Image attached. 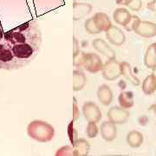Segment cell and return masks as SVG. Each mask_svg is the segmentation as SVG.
<instances>
[{
    "instance_id": "obj_1",
    "label": "cell",
    "mask_w": 156,
    "mask_h": 156,
    "mask_svg": "<svg viewBox=\"0 0 156 156\" xmlns=\"http://www.w3.org/2000/svg\"><path fill=\"white\" fill-rule=\"evenodd\" d=\"M42 34L34 21L22 23L0 39V69L14 70L26 66L37 56Z\"/></svg>"
},
{
    "instance_id": "obj_2",
    "label": "cell",
    "mask_w": 156,
    "mask_h": 156,
    "mask_svg": "<svg viewBox=\"0 0 156 156\" xmlns=\"http://www.w3.org/2000/svg\"><path fill=\"white\" fill-rule=\"evenodd\" d=\"M27 133L31 139L37 141L49 142L54 138L55 128L50 123L40 120H35L28 125Z\"/></svg>"
},
{
    "instance_id": "obj_3",
    "label": "cell",
    "mask_w": 156,
    "mask_h": 156,
    "mask_svg": "<svg viewBox=\"0 0 156 156\" xmlns=\"http://www.w3.org/2000/svg\"><path fill=\"white\" fill-rule=\"evenodd\" d=\"M102 76L107 81H115L122 76L121 62L115 59H108L104 64L101 69Z\"/></svg>"
},
{
    "instance_id": "obj_4",
    "label": "cell",
    "mask_w": 156,
    "mask_h": 156,
    "mask_svg": "<svg viewBox=\"0 0 156 156\" xmlns=\"http://www.w3.org/2000/svg\"><path fill=\"white\" fill-rule=\"evenodd\" d=\"M107 116L108 119L113 123L116 125H122L127 122V121L129 119L130 113L122 107L113 106L108 109Z\"/></svg>"
},
{
    "instance_id": "obj_5",
    "label": "cell",
    "mask_w": 156,
    "mask_h": 156,
    "mask_svg": "<svg viewBox=\"0 0 156 156\" xmlns=\"http://www.w3.org/2000/svg\"><path fill=\"white\" fill-rule=\"evenodd\" d=\"M83 115L87 122H99L102 117L100 108L93 101H86L83 106Z\"/></svg>"
},
{
    "instance_id": "obj_6",
    "label": "cell",
    "mask_w": 156,
    "mask_h": 156,
    "mask_svg": "<svg viewBox=\"0 0 156 156\" xmlns=\"http://www.w3.org/2000/svg\"><path fill=\"white\" fill-rule=\"evenodd\" d=\"M103 63L101 57L95 53H86L84 60L83 68L88 72L95 74L102 69Z\"/></svg>"
},
{
    "instance_id": "obj_7",
    "label": "cell",
    "mask_w": 156,
    "mask_h": 156,
    "mask_svg": "<svg viewBox=\"0 0 156 156\" xmlns=\"http://www.w3.org/2000/svg\"><path fill=\"white\" fill-rule=\"evenodd\" d=\"M106 38L108 41L115 46H121L125 43L126 37L123 31L117 26L111 25L110 28H108L105 31Z\"/></svg>"
},
{
    "instance_id": "obj_8",
    "label": "cell",
    "mask_w": 156,
    "mask_h": 156,
    "mask_svg": "<svg viewBox=\"0 0 156 156\" xmlns=\"http://www.w3.org/2000/svg\"><path fill=\"white\" fill-rule=\"evenodd\" d=\"M134 31L142 37H154L156 36V23L149 21H140Z\"/></svg>"
},
{
    "instance_id": "obj_9",
    "label": "cell",
    "mask_w": 156,
    "mask_h": 156,
    "mask_svg": "<svg viewBox=\"0 0 156 156\" xmlns=\"http://www.w3.org/2000/svg\"><path fill=\"white\" fill-rule=\"evenodd\" d=\"M92 46L96 51L108 57V59H115V51L101 38H95L92 41Z\"/></svg>"
},
{
    "instance_id": "obj_10",
    "label": "cell",
    "mask_w": 156,
    "mask_h": 156,
    "mask_svg": "<svg viewBox=\"0 0 156 156\" xmlns=\"http://www.w3.org/2000/svg\"><path fill=\"white\" fill-rule=\"evenodd\" d=\"M100 132L102 139L105 140L106 141H112L116 138V124L113 123L109 120L104 121L101 124Z\"/></svg>"
},
{
    "instance_id": "obj_11",
    "label": "cell",
    "mask_w": 156,
    "mask_h": 156,
    "mask_svg": "<svg viewBox=\"0 0 156 156\" xmlns=\"http://www.w3.org/2000/svg\"><path fill=\"white\" fill-rule=\"evenodd\" d=\"M97 98L101 103L104 106H108L111 104L114 99V95L111 89L107 84H101L97 89Z\"/></svg>"
},
{
    "instance_id": "obj_12",
    "label": "cell",
    "mask_w": 156,
    "mask_h": 156,
    "mask_svg": "<svg viewBox=\"0 0 156 156\" xmlns=\"http://www.w3.org/2000/svg\"><path fill=\"white\" fill-rule=\"evenodd\" d=\"M92 11V5L88 3H74L73 4V19L75 21L81 20L89 15Z\"/></svg>"
},
{
    "instance_id": "obj_13",
    "label": "cell",
    "mask_w": 156,
    "mask_h": 156,
    "mask_svg": "<svg viewBox=\"0 0 156 156\" xmlns=\"http://www.w3.org/2000/svg\"><path fill=\"white\" fill-rule=\"evenodd\" d=\"M93 18H94L96 27L98 28L101 32H102V31L105 32L112 25L109 17L103 12H96L94 15Z\"/></svg>"
},
{
    "instance_id": "obj_14",
    "label": "cell",
    "mask_w": 156,
    "mask_h": 156,
    "mask_svg": "<svg viewBox=\"0 0 156 156\" xmlns=\"http://www.w3.org/2000/svg\"><path fill=\"white\" fill-rule=\"evenodd\" d=\"M73 152L75 156H86L89 154L90 145L89 142L85 139H77L73 141Z\"/></svg>"
},
{
    "instance_id": "obj_15",
    "label": "cell",
    "mask_w": 156,
    "mask_h": 156,
    "mask_svg": "<svg viewBox=\"0 0 156 156\" xmlns=\"http://www.w3.org/2000/svg\"><path fill=\"white\" fill-rule=\"evenodd\" d=\"M87 83V77L81 69H75L73 71V90L80 91L83 89Z\"/></svg>"
},
{
    "instance_id": "obj_16",
    "label": "cell",
    "mask_w": 156,
    "mask_h": 156,
    "mask_svg": "<svg viewBox=\"0 0 156 156\" xmlns=\"http://www.w3.org/2000/svg\"><path fill=\"white\" fill-rule=\"evenodd\" d=\"M121 70H122V75L124 77L128 80L130 83H132L134 86H139L140 84V79L132 71L131 65L128 63V62H121Z\"/></svg>"
},
{
    "instance_id": "obj_17",
    "label": "cell",
    "mask_w": 156,
    "mask_h": 156,
    "mask_svg": "<svg viewBox=\"0 0 156 156\" xmlns=\"http://www.w3.org/2000/svg\"><path fill=\"white\" fill-rule=\"evenodd\" d=\"M131 17H132L131 13L125 8H118L113 13L114 21L117 24H120L123 27L129 22Z\"/></svg>"
},
{
    "instance_id": "obj_18",
    "label": "cell",
    "mask_w": 156,
    "mask_h": 156,
    "mask_svg": "<svg viewBox=\"0 0 156 156\" xmlns=\"http://www.w3.org/2000/svg\"><path fill=\"white\" fill-rule=\"evenodd\" d=\"M126 140L127 143L130 147L133 148H137L141 146L144 140V137L143 134H141L139 131L136 130H132L130 132H128L126 137Z\"/></svg>"
},
{
    "instance_id": "obj_19",
    "label": "cell",
    "mask_w": 156,
    "mask_h": 156,
    "mask_svg": "<svg viewBox=\"0 0 156 156\" xmlns=\"http://www.w3.org/2000/svg\"><path fill=\"white\" fill-rule=\"evenodd\" d=\"M144 64L148 69H153L156 65V43L151 44L145 52Z\"/></svg>"
},
{
    "instance_id": "obj_20",
    "label": "cell",
    "mask_w": 156,
    "mask_h": 156,
    "mask_svg": "<svg viewBox=\"0 0 156 156\" xmlns=\"http://www.w3.org/2000/svg\"><path fill=\"white\" fill-rule=\"evenodd\" d=\"M118 102L120 107L125 109H129L134 105V97L133 92L131 91H123L121 92L118 96Z\"/></svg>"
},
{
    "instance_id": "obj_21",
    "label": "cell",
    "mask_w": 156,
    "mask_h": 156,
    "mask_svg": "<svg viewBox=\"0 0 156 156\" xmlns=\"http://www.w3.org/2000/svg\"><path fill=\"white\" fill-rule=\"evenodd\" d=\"M142 91L145 95H150L154 94L156 90V76L152 73L147 76L142 82L141 86Z\"/></svg>"
},
{
    "instance_id": "obj_22",
    "label": "cell",
    "mask_w": 156,
    "mask_h": 156,
    "mask_svg": "<svg viewBox=\"0 0 156 156\" xmlns=\"http://www.w3.org/2000/svg\"><path fill=\"white\" fill-rule=\"evenodd\" d=\"M84 29L90 35H96V34L101 33V31L95 25L93 17L86 19V21L84 23Z\"/></svg>"
},
{
    "instance_id": "obj_23",
    "label": "cell",
    "mask_w": 156,
    "mask_h": 156,
    "mask_svg": "<svg viewBox=\"0 0 156 156\" xmlns=\"http://www.w3.org/2000/svg\"><path fill=\"white\" fill-rule=\"evenodd\" d=\"M86 53L82 50H78L77 52L73 53V65L76 68H83L85 60Z\"/></svg>"
},
{
    "instance_id": "obj_24",
    "label": "cell",
    "mask_w": 156,
    "mask_h": 156,
    "mask_svg": "<svg viewBox=\"0 0 156 156\" xmlns=\"http://www.w3.org/2000/svg\"><path fill=\"white\" fill-rule=\"evenodd\" d=\"M99 128L97 127L96 123L93 122H88L86 127V134L89 138H95L98 134Z\"/></svg>"
},
{
    "instance_id": "obj_25",
    "label": "cell",
    "mask_w": 156,
    "mask_h": 156,
    "mask_svg": "<svg viewBox=\"0 0 156 156\" xmlns=\"http://www.w3.org/2000/svg\"><path fill=\"white\" fill-rule=\"evenodd\" d=\"M140 21L141 20H140V18L138 16L132 15L129 22L124 26V28H125V30L127 31H134V30L136 29V27L138 26V24H139Z\"/></svg>"
},
{
    "instance_id": "obj_26",
    "label": "cell",
    "mask_w": 156,
    "mask_h": 156,
    "mask_svg": "<svg viewBox=\"0 0 156 156\" xmlns=\"http://www.w3.org/2000/svg\"><path fill=\"white\" fill-rule=\"evenodd\" d=\"M142 6V2L141 0H132V2L128 5V7L134 11H138L140 10Z\"/></svg>"
},
{
    "instance_id": "obj_27",
    "label": "cell",
    "mask_w": 156,
    "mask_h": 156,
    "mask_svg": "<svg viewBox=\"0 0 156 156\" xmlns=\"http://www.w3.org/2000/svg\"><path fill=\"white\" fill-rule=\"evenodd\" d=\"M147 9H148V10L156 12V0H153V1H151L150 3H148V4H147Z\"/></svg>"
},
{
    "instance_id": "obj_28",
    "label": "cell",
    "mask_w": 156,
    "mask_h": 156,
    "mask_svg": "<svg viewBox=\"0 0 156 156\" xmlns=\"http://www.w3.org/2000/svg\"><path fill=\"white\" fill-rule=\"evenodd\" d=\"M115 1H116L117 5H122L126 6H128L132 2V0H115Z\"/></svg>"
},
{
    "instance_id": "obj_29",
    "label": "cell",
    "mask_w": 156,
    "mask_h": 156,
    "mask_svg": "<svg viewBox=\"0 0 156 156\" xmlns=\"http://www.w3.org/2000/svg\"><path fill=\"white\" fill-rule=\"evenodd\" d=\"M148 111L151 112V113H153V114H154V115L156 118V103L155 104L151 105L150 108H149V109H148Z\"/></svg>"
},
{
    "instance_id": "obj_30",
    "label": "cell",
    "mask_w": 156,
    "mask_h": 156,
    "mask_svg": "<svg viewBox=\"0 0 156 156\" xmlns=\"http://www.w3.org/2000/svg\"><path fill=\"white\" fill-rule=\"evenodd\" d=\"M78 50H80V49L78 48V42L76 37H74V53L77 52Z\"/></svg>"
},
{
    "instance_id": "obj_31",
    "label": "cell",
    "mask_w": 156,
    "mask_h": 156,
    "mask_svg": "<svg viewBox=\"0 0 156 156\" xmlns=\"http://www.w3.org/2000/svg\"><path fill=\"white\" fill-rule=\"evenodd\" d=\"M4 34L5 33H4V30H3V28H2V24L0 23V39L4 37Z\"/></svg>"
},
{
    "instance_id": "obj_32",
    "label": "cell",
    "mask_w": 156,
    "mask_h": 156,
    "mask_svg": "<svg viewBox=\"0 0 156 156\" xmlns=\"http://www.w3.org/2000/svg\"><path fill=\"white\" fill-rule=\"evenodd\" d=\"M152 70H153V74H154V75L156 76V65L152 69Z\"/></svg>"
},
{
    "instance_id": "obj_33",
    "label": "cell",
    "mask_w": 156,
    "mask_h": 156,
    "mask_svg": "<svg viewBox=\"0 0 156 156\" xmlns=\"http://www.w3.org/2000/svg\"></svg>"
}]
</instances>
